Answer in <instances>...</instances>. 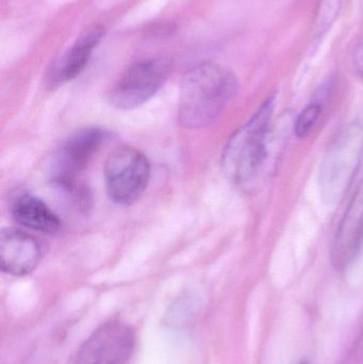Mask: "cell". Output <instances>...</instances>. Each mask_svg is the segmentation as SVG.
Here are the masks:
<instances>
[{
    "label": "cell",
    "mask_w": 363,
    "mask_h": 364,
    "mask_svg": "<svg viewBox=\"0 0 363 364\" xmlns=\"http://www.w3.org/2000/svg\"><path fill=\"white\" fill-rule=\"evenodd\" d=\"M238 81L232 70L204 62L183 75L179 93L178 122L185 129L215 123L236 95Z\"/></svg>",
    "instance_id": "obj_1"
},
{
    "label": "cell",
    "mask_w": 363,
    "mask_h": 364,
    "mask_svg": "<svg viewBox=\"0 0 363 364\" xmlns=\"http://www.w3.org/2000/svg\"><path fill=\"white\" fill-rule=\"evenodd\" d=\"M275 96H270L244 126L228 141L222 156L226 176L241 186H251L266 168L272 153Z\"/></svg>",
    "instance_id": "obj_2"
},
{
    "label": "cell",
    "mask_w": 363,
    "mask_h": 364,
    "mask_svg": "<svg viewBox=\"0 0 363 364\" xmlns=\"http://www.w3.org/2000/svg\"><path fill=\"white\" fill-rule=\"evenodd\" d=\"M363 156V129L357 123L343 128L326 151L320 168L322 198L330 205L342 200L357 174Z\"/></svg>",
    "instance_id": "obj_3"
},
{
    "label": "cell",
    "mask_w": 363,
    "mask_h": 364,
    "mask_svg": "<svg viewBox=\"0 0 363 364\" xmlns=\"http://www.w3.org/2000/svg\"><path fill=\"white\" fill-rule=\"evenodd\" d=\"M151 176V164L146 156L128 145L113 149L104 164L107 193L117 205H129L140 199Z\"/></svg>",
    "instance_id": "obj_4"
},
{
    "label": "cell",
    "mask_w": 363,
    "mask_h": 364,
    "mask_svg": "<svg viewBox=\"0 0 363 364\" xmlns=\"http://www.w3.org/2000/svg\"><path fill=\"white\" fill-rule=\"evenodd\" d=\"M108 139L99 128H85L72 134L46 164V175L51 183L77 194L81 173Z\"/></svg>",
    "instance_id": "obj_5"
},
{
    "label": "cell",
    "mask_w": 363,
    "mask_h": 364,
    "mask_svg": "<svg viewBox=\"0 0 363 364\" xmlns=\"http://www.w3.org/2000/svg\"><path fill=\"white\" fill-rule=\"evenodd\" d=\"M172 70V61L158 57L132 64L111 92L110 102L119 110H131L153 98L163 87Z\"/></svg>",
    "instance_id": "obj_6"
},
{
    "label": "cell",
    "mask_w": 363,
    "mask_h": 364,
    "mask_svg": "<svg viewBox=\"0 0 363 364\" xmlns=\"http://www.w3.org/2000/svg\"><path fill=\"white\" fill-rule=\"evenodd\" d=\"M134 329L112 321L92 333L79 350L75 364H125L134 354Z\"/></svg>",
    "instance_id": "obj_7"
},
{
    "label": "cell",
    "mask_w": 363,
    "mask_h": 364,
    "mask_svg": "<svg viewBox=\"0 0 363 364\" xmlns=\"http://www.w3.org/2000/svg\"><path fill=\"white\" fill-rule=\"evenodd\" d=\"M42 259L38 240L19 229H4L0 237L1 269L9 275L21 277L32 273Z\"/></svg>",
    "instance_id": "obj_8"
},
{
    "label": "cell",
    "mask_w": 363,
    "mask_h": 364,
    "mask_svg": "<svg viewBox=\"0 0 363 364\" xmlns=\"http://www.w3.org/2000/svg\"><path fill=\"white\" fill-rule=\"evenodd\" d=\"M363 241V179L345 212L332 247V262L337 269L347 267Z\"/></svg>",
    "instance_id": "obj_9"
},
{
    "label": "cell",
    "mask_w": 363,
    "mask_h": 364,
    "mask_svg": "<svg viewBox=\"0 0 363 364\" xmlns=\"http://www.w3.org/2000/svg\"><path fill=\"white\" fill-rule=\"evenodd\" d=\"M104 36V28L100 26H92L81 33L76 42L53 64L48 75L49 85H60L78 77Z\"/></svg>",
    "instance_id": "obj_10"
},
{
    "label": "cell",
    "mask_w": 363,
    "mask_h": 364,
    "mask_svg": "<svg viewBox=\"0 0 363 364\" xmlns=\"http://www.w3.org/2000/svg\"><path fill=\"white\" fill-rule=\"evenodd\" d=\"M13 218L21 226L44 233H55L62 222L57 214L42 200L31 194L17 196L11 207Z\"/></svg>",
    "instance_id": "obj_11"
},
{
    "label": "cell",
    "mask_w": 363,
    "mask_h": 364,
    "mask_svg": "<svg viewBox=\"0 0 363 364\" xmlns=\"http://www.w3.org/2000/svg\"><path fill=\"white\" fill-rule=\"evenodd\" d=\"M322 113V106L313 102L305 107L304 110L296 117L293 124V132L298 139H304L313 132L318 119Z\"/></svg>",
    "instance_id": "obj_12"
},
{
    "label": "cell",
    "mask_w": 363,
    "mask_h": 364,
    "mask_svg": "<svg viewBox=\"0 0 363 364\" xmlns=\"http://www.w3.org/2000/svg\"><path fill=\"white\" fill-rule=\"evenodd\" d=\"M341 8V0H321L319 9H318L317 19H315V28L318 33L325 32L327 28L334 23L338 17Z\"/></svg>",
    "instance_id": "obj_13"
},
{
    "label": "cell",
    "mask_w": 363,
    "mask_h": 364,
    "mask_svg": "<svg viewBox=\"0 0 363 364\" xmlns=\"http://www.w3.org/2000/svg\"><path fill=\"white\" fill-rule=\"evenodd\" d=\"M340 364H363V333Z\"/></svg>",
    "instance_id": "obj_14"
},
{
    "label": "cell",
    "mask_w": 363,
    "mask_h": 364,
    "mask_svg": "<svg viewBox=\"0 0 363 364\" xmlns=\"http://www.w3.org/2000/svg\"><path fill=\"white\" fill-rule=\"evenodd\" d=\"M353 62L356 72L363 79V30L362 33L360 34L359 40H358L357 44L354 48Z\"/></svg>",
    "instance_id": "obj_15"
},
{
    "label": "cell",
    "mask_w": 363,
    "mask_h": 364,
    "mask_svg": "<svg viewBox=\"0 0 363 364\" xmlns=\"http://www.w3.org/2000/svg\"><path fill=\"white\" fill-rule=\"evenodd\" d=\"M300 364H309V363H306V361H303V363H300Z\"/></svg>",
    "instance_id": "obj_16"
}]
</instances>
